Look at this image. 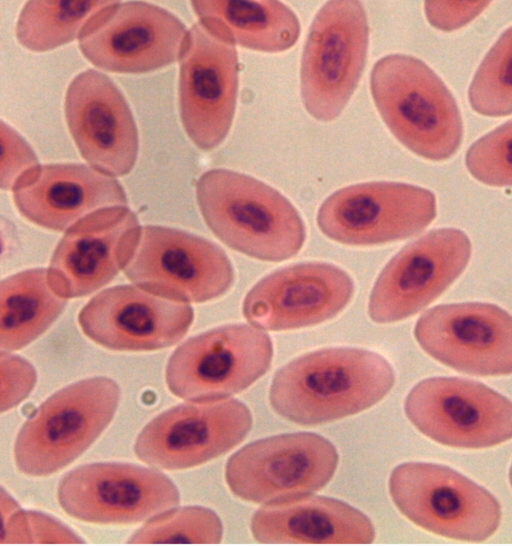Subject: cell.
Wrapping results in <instances>:
<instances>
[{"label":"cell","mask_w":512,"mask_h":546,"mask_svg":"<svg viewBox=\"0 0 512 546\" xmlns=\"http://www.w3.org/2000/svg\"><path fill=\"white\" fill-rule=\"evenodd\" d=\"M119 400L117 383L102 376L78 381L51 395L16 437L17 469L39 477L72 463L109 425Z\"/></svg>","instance_id":"cell-4"},{"label":"cell","mask_w":512,"mask_h":546,"mask_svg":"<svg viewBox=\"0 0 512 546\" xmlns=\"http://www.w3.org/2000/svg\"><path fill=\"white\" fill-rule=\"evenodd\" d=\"M370 89L386 126L410 151L433 161L456 153L463 136L457 103L423 61L404 54L384 56L371 71Z\"/></svg>","instance_id":"cell-3"},{"label":"cell","mask_w":512,"mask_h":546,"mask_svg":"<svg viewBox=\"0 0 512 546\" xmlns=\"http://www.w3.org/2000/svg\"><path fill=\"white\" fill-rule=\"evenodd\" d=\"M191 6L205 25L251 50L282 52L300 34L297 16L278 1H192Z\"/></svg>","instance_id":"cell-24"},{"label":"cell","mask_w":512,"mask_h":546,"mask_svg":"<svg viewBox=\"0 0 512 546\" xmlns=\"http://www.w3.org/2000/svg\"><path fill=\"white\" fill-rule=\"evenodd\" d=\"M251 532L264 544H370L375 538L364 513L340 500L309 494L259 508Z\"/></svg>","instance_id":"cell-23"},{"label":"cell","mask_w":512,"mask_h":546,"mask_svg":"<svg viewBox=\"0 0 512 546\" xmlns=\"http://www.w3.org/2000/svg\"><path fill=\"white\" fill-rule=\"evenodd\" d=\"M185 25L148 2H115L96 13L78 38L85 58L105 71L140 74L179 58Z\"/></svg>","instance_id":"cell-11"},{"label":"cell","mask_w":512,"mask_h":546,"mask_svg":"<svg viewBox=\"0 0 512 546\" xmlns=\"http://www.w3.org/2000/svg\"><path fill=\"white\" fill-rule=\"evenodd\" d=\"M39 166L29 144L9 125L1 121V188L13 190Z\"/></svg>","instance_id":"cell-31"},{"label":"cell","mask_w":512,"mask_h":546,"mask_svg":"<svg viewBox=\"0 0 512 546\" xmlns=\"http://www.w3.org/2000/svg\"><path fill=\"white\" fill-rule=\"evenodd\" d=\"M113 1H28L16 24L18 42L33 52L79 38L87 22Z\"/></svg>","instance_id":"cell-26"},{"label":"cell","mask_w":512,"mask_h":546,"mask_svg":"<svg viewBox=\"0 0 512 546\" xmlns=\"http://www.w3.org/2000/svg\"><path fill=\"white\" fill-rule=\"evenodd\" d=\"M179 106L183 127L202 150L227 136L238 89L235 44L200 20L187 31L179 55Z\"/></svg>","instance_id":"cell-12"},{"label":"cell","mask_w":512,"mask_h":546,"mask_svg":"<svg viewBox=\"0 0 512 546\" xmlns=\"http://www.w3.org/2000/svg\"><path fill=\"white\" fill-rule=\"evenodd\" d=\"M389 493L407 519L447 538L481 542L492 536L501 522V506L491 493L443 465H398L389 478Z\"/></svg>","instance_id":"cell-5"},{"label":"cell","mask_w":512,"mask_h":546,"mask_svg":"<svg viewBox=\"0 0 512 546\" xmlns=\"http://www.w3.org/2000/svg\"><path fill=\"white\" fill-rule=\"evenodd\" d=\"M193 309L141 288L121 285L94 296L78 321L92 341L115 351H153L173 346L187 333Z\"/></svg>","instance_id":"cell-20"},{"label":"cell","mask_w":512,"mask_h":546,"mask_svg":"<svg viewBox=\"0 0 512 546\" xmlns=\"http://www.w3.org/2000/svg\"><path fill=\"white\" fill-rule=\"evenodd\" d=\"M251 427L250 410L233 398L180 404L142 429L134 452L153 468L187 469L225 454L247 436Z\"/></svg>","instance_id":"cell-14"},{"label":"cell","mask_w":512,"mask_h":546,"mask_svg":"<svg viewBox=\"0 0 512 546\" xmlns=\"http://www.w3.org/2000/svg\"><path fill=\"white\" fill-rule=\"evenodd\" d=\"M489 2H425V14L434 27L451 31L477 17Z\"/></svg>","instance_id":"cell-33"},{"label":"cell","mask_w":512,"mask_h":546,"mask_svg":"<svg viewBox=\"0 0 512 546\" xmlns=\"http://www.w3.org/2000/svg\"><path fill=\"white\" fill-rule=\"evenodd\" d=\"M126 277L141 289L178 302H206L234 281L226 253L216 244L181 230L147 225L125 265Z\"/></svg>","instance_id":"cell-9"},{"label":"cell","mask_w":512,"mask_h":546,"mask_svg":"<svg viewBox=\"0 0 512 546\" xmlns=\"http://www.w3.org/2000/svg\"><path fill=\"white\" fill-rule=\"evenodd\" d=\"M472 246L456 228L428 232L405 246L385 266L372 289L368 313L392 323L421 311L464 271Z\"/></svg>","instance_id":"cell-16"},{"label":"cell","mask_w":512,"mask_h":546,"mask_svg":"<svg viewBox=\"0 0 512 546\" xmlns=\"http://www.w3.org/2000/svg\"><path fill=\"white\" fill-rule=\"evenodd\" d=\"M404 411L418 431L445 446L479 449L512 439V402L476 381L422 380L408 393Z\"/></svg>","instance_id":"cell-10"},{"label":"cell","mask_w":512,"mask_h":546,"mask_svg":"<svg viewBox=\"0 0 512 546\" xmlns=\"http://www.w3.org/2000/svg\"><path fill=\"white\" fill-rule=\"evenodd\" d=\"M465 164L481 183L512 187V120L474 142L466 153Z\"/></svg>","instance_id":"cell-29"},{"label":"cell","mask_w":512,"mask_h":546,"mask_svg":"<svg viewBox=\"0 0 512 546\" xmlns=\"http://www.w3.org/2000/svg\"><path fill=\"white\" fill-rule=\"evenodd\" d=\"M70 134L97 171L124 176L137 160V126L120 89L104 73L87 69L70 82L64 102Z\"/></svg>","instance_id":"cell-19"},{"label":"cell","mask_w":512,"mask_h":546,"mask_svg":"<svg viewBox=\"0 0 512 546\" xmlns=\"http://www.w3.org/2000/svg\"><path fill=\"white\" fill-rule=\"evenodd\" d=\"M414 335L428 355L457 371L512 374V316L494 304L435 306L420 316Z\"/></svg>","instance_id":"cell-17"},{"label":"cell","mask_w":512,"mask_h":546,"mask_svg":"<svg viewBox=\"0 0 512 546\" xmlns=\"http://www.w3.org/2000/svg\"><path fill=\"white\" fill-rule=\"evenodd\" d=\"M272 357V341L264 331L247 324L221 326L189 338L173 352L166 384L184 400L222 399L263 376Z\"/></svg>","instance_id":"cell-7"},{"label":"cell","mask_w":512,"mask_h":546,"mask_svg":"<svg viewBox=\"0 0 512 546\" xmlns=\"http://www.w3.org/2000/svg\"><path fill=\"white\" fill-rule=\"evenodd\" d=\"M13 199L27 220L56 231L99 209L127 204L116 179L79 163L39 165L13 189Z\"/></svg>","instance_id":"cell-22"},{"label":"cell","mask_w":512,"mask_h":546,"mask_svg":"<svg viewBox=\"0 0 512 546\" xmlns=\"http://www.w3.org/2000/svg\"><path fill=\"white\" fill-rule=\"evenodd\" d=\"M471 107L488 117L512 113V26L504 31L478 67L468 91Z\"/></svg>","instance_id":"cell-27"},{"label":"cell","mask_w":512,"mask_h":546,"mask_svg":"<svg viewBox=\"0 0 512 546\" xmlns=\"http://www.w3.org/2000/svg\"><path fill=\"white\" fill-rule=\"evenodd\" d=\"M84 541L59 521L19 509L2 521L1 544H76Z\"/></svg>","instance_id":"cell-30"},{"label":"cell","mask_w":512,"mask_h":546,"mask_svg":"<svg viewBox=\"0 0 512 546\" xmlns=\"http://www.w3.org/2000/svg\"><path fill=\"white\" fill-rule=\"evenodd\" d=\"M369 26L359 1H329L315 15L301 60L305 109L315 119L337 118L354 93L368 51Z\"/></svg>","instance_id":"cell-6"},{"label":"cell","mask_w":512,"mask_h":546,"mask_svg":"<svg viewBox=\"0 0 512 546\" xmlns=\"http://www.w3.org/2000/svg\"><path fill=\"white\" fill-rule=\"evenodd\" d=\"M57 498L70 517L96 524L142 522L180 503L163 473L128 463H92L64 475Z\"/></svg>","instance_id":"cell-15"},{"label":"cell","mask_w":512,"mask_h":546,"mask_svg":"<svg viewBox=\"0 0 512 546\" xmlns=\"http://www.w3.org/2000/svg\"><path fill=\"white\" fill-rule=\"evenodd\" d=\"M395 374L380 354L360 348H326L278 370L269 401L283 418L318 425L362 412L392 389Z\"/></svg>","instance_id":"cell-1"},{"label":"cell","mask_w":512,"mask_h":546,"mask_svg":"<svg viewBox=\"0 0 512 546\" xmlns=\"http://www.w3.org/2000/svg\"><path fill=\"white\" fill-rule=\"evenodd\" d=\"M0 348L19 350L39 337L58 318L67 299L48 283L47 270L30 269L1 281Z\"/></svg>","instance_id":"cell-25"},{"label":"cell","mask_w":512,"mask_h":546,"mask_svg":"<svg viewBox=\"0 0 512 546\" xmlns=\"http://www.w3.org/2000/svg\"><path fill=\"white\" fill-rule=\"evenodd\" d=\"M196 197L207 226L236 251L280 262L296 255L304 244L305 226L296 208L254 177L209 170L196 183Z\"/></svg>","instance_id":"cell-2"},{"label":"cell","mask_w":512,"mask_h":546,"mask_svg":"<svg viewBox=\"0 0 512 546\" xmlns=\"http://www.w3.org/2000/svg\"><path fill=\"white\" fill-rule=\"evenodd\" d=\"M436 217V199L425 188L399 182L344 187L320 206L317 224L330 239L347 245L402 240L423 231Z\"/></svg>","instance_id":"cell-13"},{"label":"cell","mask_w":512,"mask_h":546,"mask_svg":"<svg viewBox=\"0 0 512 546\" xmlns=\"http://www.w3.org/2000/svg\"><path fill=\"white\" fill-rule=\"evenodd\" d=\"M137 216L125 206L94 211L68 228L47 270L48 283L69 299L108 284L130 260L141 235Z\"/></svg>","instance_id":"cell-18"},{"label":"cell","mask_w":512,"mask_h":546,"mask_svg":"<svg viewBox=\"0 0 512 546\" xmlns=\"http://www.w3.org/2000/svg\"><path fill=\"white\" fill-rule=\"evenodd\" d=\"M222 535L223 526L214 511L200 506H187L156 515L127 542L218 544Z\"/></svg>","instance_id":"cell-28"},{"label":"cell","mask_w":512,"mask_h":546,"mask_svg":"<svg viewBox=\"0 0 512 546\" xmlns=\"http://www.w3.org/2000/svg\"><path fill=\"white\" fill-rule=\"evenodd\" d=\"M509 480H510V484L512 486V465H511L510 471H509Z\"/></svg>","instance_id":"cell-34"},{"label":"cell","mask_w":512,"mask_h":546,"mask_svg":"<svg viewBox=\"0 0 512 546\" xmlns=\"http://www.w3.org/2000/svg\"><path fill=\"white\" fill-rule=\"evenodd\" d=\"M339 461L335 446L323 436L297 432L249 443L225 468L226 483L238 498L253 503L310 494L333 477Z\"/></svg>","instance_id":"cell-8"},{"label":"cell","mask_w":512,"mask_h":546,"mask_svg":"<svg viewBox=\"0 0 512 546\" xmlns=\"http://www.w3.org/2000/svg\"><path fill=\"white\" fill-rule=\"evenodd\" d=\"M36 383L33 366L26 360L1 351V412L21 403Z\"/></svg>","instance_id":"cell-32"},{"label":"cell","mask_w":512,"mask_h":546,"mask_svg":"<svg viewBox=\"0 0 512 546\" xmlns=\"http://www.w3.org/2000/svg\"><path fill=\"white\" fill-rule=\"evenodd\" d=\"M353 293V280L341 268L319 262L296 264L260 280L243 301V315L264 330L303 328L335 317Z\"/></svg>","instance_id":"cell-21"}]
</instances>
